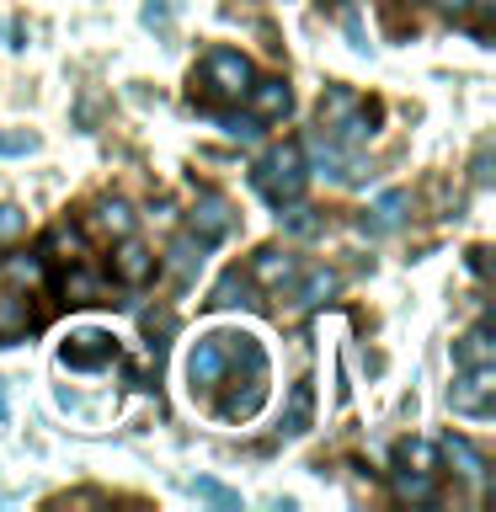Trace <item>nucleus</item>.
I'll list each match as a JSON object with an SVG mask.
<instances>
[{
  "label": "nucleus",
  "instance_id": "obj_18",
  "mask_svg": "<svg viewBox=\"0 0 496 512\" xmlns=\"http://www.w3.org/2000/svg\"><path fill=\"white\" fill-rule=\"evenodd\" d=\"M310 416H315V390H310V379H299L294 395H288V411H283V432H304Z\"/></svg>",
  "mask_w": 496,
  "mask_h": 512
},
{
  "label": "nucleus",
  "instance_id": "obj_3",
  "mask_svg": "<svg viewBox=\"0 0 496 512\" xmlns=\"http://www.w3.org/2000/svg\"><path fill=\"white\" fill-rule=\"evenodd\" d=\"M491 400H496V363L464 368V374L454 379V390H448V406L464 411V416H486Z\"/></svg>",
  "mask_w": 496,
  "mask_h": 512
},
{
  "label": "nucleus",
  "instance_id": "obj_33",
  "mask_svg": "<svg viewBox=\"0 0 496 512\" xmlns=\"http://www.w3.org/2000/svg\"><path fill=\"white\" fill-rule=\"evenodd\" d=\"M438 6H443V11H454V16H464V11H470V0H438Z\"/></svg>",
  "mask_w": 496,
  "mask_h": 512
},
{
  "label": "nucleus",
  "instance_id": "obj_27",
  "mask_svg": "<svg viewBox=\"0 0 496 512\" xmlns=\"http://www.w3.org/2000/svg\"><path fill=\"white\" fill-rule=\"evenodd\" d=\"M192 496H203V502H214V507H240V491L219 486V480H192Z\"/></svg>",
  "mask_w": 496,
  "mask_h": 512
},
{
  "label": "nucleus",
  "instance_id": "obj_30",
  "mask_svg": "<svg viewBox=\"0 0 496 512\" xmlns=\"http://www.w3.org/2000/svg\"><path fill=\"white\" fill-rule=\"evenodd\" d=\"M176 6H182V0H150V6H144V22H150V27H166V16H171Z\"/></svg>",
  "mask_w": 496,
  "mask_h": 512
},
{
  "label": "nucleus",
  "instance_id": "obj_4",
  "mask_svg": "<svg viewBox=\"0 0 496 512\" xmlns=\"http://www.w3.org/2000/svg\"><path fill=\"white\" fill-rule=\"evenodd\" d=\"M112 358H118L112 331H75L70 342L59 347V363H64V368H107Z\"/></svg>",
  "mask_w": 496,
  "mask_h": 512
},
{
  "label": "nucleus",
  "instance_id": "obj_10",
  "mask_svg": "<svg viewBox=\"0 0 496 512\" xmlns=\"http://www.w3.org/2000/svg\"><path fill=\"white\" fill-rule=\"evenodd\" d=\"M438 454H443V464H454V475H464V480H486V454H480L470 438H459V432H448V438L438 443Z\"/></svg>",
  "mask_w": 496,
  "mask_h": 512
},
{
  "label": "nucleus",
  "instance_id": "obj_14",
  "mask_svg": "<svg viewBox=\"0 0 496 512\" xmlns=\"http://www.w3.org/2000/svg\"><path fill=\"white\" fill-rule=\"evenodd\" d=\"M395 464H406V470H422V475H438L443 454H438V443H427V438H406V443L395 448Z\"/></svg>",
  "mask_w": 496,
  "mask_h": 512
},
{
  "label": "nucleus",
  "instance_id": "obj_2",
  "mask_svg": "<svg viewBox=\"0 0 496 512\" xmlns=\"http://www.w3.org/2000/svg\"><path fill=\"white\" fill-rule=\"evenodd\" d=\"M304 182H310V166H304V144H278L262 166H256V187H262L267 203H294Z\"/></svg>",
  "mask_w": 496,
  "mask_h": 512
},
{
  "label": "nucleus",
  "instance_id": "obj_20",
  "mask_svg": "<svg viewBox=\"0 0 496 512\" xmlns=\"http://www.w3.org/2000/svg\"><path fill=\"white\" fill-rule=\"evenodd\" d=\"M48 256H54V262H86V240H80V230H70V224H59L54 235H48Z\"/></svg>",
  "mask_w": 496,
  "mask_h": 512
},
{
  "label": "nucleus",
  "instance_id": "obj_29",
  "mask_svg": "<svg viewBox=\"0 0 496 512\" xmlns=\"http://www.w3.org/2000/svg\"><path fill=\"white\" fill-rule=\"evenodd\" d=\"M32 150H38L32 134H0V155H32Z\"/></svg>",
  "mask_w": 496,
  "mask_h": 512
},
{
  "label": "nucleus",
  "instance_id": "obj_15",
  "mask_svg": "<svg viewBox=\"0 0 496 512\" xmlns=\"http://www.w3.org/2000/svg\"><path fill=\"white\" fill-rule=\"evenodd\" d=\"M352 112H358V96H352L347 86H331L326 96H320V128H326V134H331V128H342Z\"/></svg>",
  "mask_w": 496,
  "mask_h": 512
},
{
  "label": "nucleus",
  "instance_id": "obj_21",
  "mask_svg": "<svg viewBox=\"0 0 496 512\" xmlns=\"http://www.w3.org/2000/svg\"><path fill=\"white\" fill-rule=\"evenodd\" d=\"M310 155H315V176H331V182H342V176H347V155L336 150V144H331L326 134H320V139L310 144Z\"/></svg>",
  "mask_w": 496,
  "mask_h": 512
},
{
  "label": "nucleus",
  "instance_id": "obj_28",
  "mask_svg": "<svg viewBox=\"0 0 496 512\" xmlns=\"http://www.w3.org/2000/svg\"><path fill=\"white\" fill-rule=\"evenodd\" d=\"M22 230H27V214H22V208H11V203H6V208H0V246H11V240L22 235Z\"/></svg>",
  "mask_w": 496,
  "mask_h": 512
},
{
  "label": "nucleus",
  "instance_id": "obj_23",
  "mask_svg": "<svg viewBox=\"0 0 496 512\" xmlns=\"http://www.w3.org/2000/svg\"><path fill=\"white\" fill-rule=\"evenodd\" d=\"M203 251H208V246H203L198 235H182V240H176V251H171V267H176V278H182V283L192 278V267H203Z\"/></svg>",
  "mask_w": 496,
  "mask_h": 512
},
{
  "label": "nucleus",
  "instance_id": "obj_8",
  "mask_svg": "<svg viewBox=\"0 0 496 512\" xmlns=\"http://www.w3.org/2000/svg\"><path fill=\"white\" fill-rule=\"evenodd\" d=\"M230 203L219 198V192H203L198 198V208H192V235L203 240V246H214V240H224L230 235Z\"/></svg>",
  "mask_w": 496,
  "mask_h": 512
},
{
  "label": "nucleus",
  "instance_id": "obj_31",
  "mask_svg": "<svg viewBox=\"0 0 496 512\" xmlns=\"http://www.w3.org/2000/svg\"><path fill=\"white\" fill-rule=\"evenodd\" d=\"M219 128H224L230 139H256V118H224Z\"/></svg>",
  "mask_w": 496,
  "mask_h": 512
},
{
  "label": "nucleus",
  "instance_id": "obj_22",
  "mask_svg": "<svg viewBox=\"0 0 496 512\" xmlns=\"http://www.w3.org/2000/svg\"><path fill=\"white\" fill-rule=\"evenodd\" d=\"M59 294L70 299V304H96V278L80 262H70V272H64V283H59Z\"/></svg>",
  "mask_w": 496,
  "mask_h": 512
},
{
  "label": "nucleus",
  "instance_id": "obj_11",
  "mask_svg": "<svg viewBox=\"0 0 496 512\" xmlns=\"http://www.w3.org/2000/svg\"><path fill=\"white\" fill-rule=\"evenodd\" d=\"M406 208H411V198H406V192H400V187H390V192H384V198H379L374 208H368L363 230H374V235H384V230H395V224L406 219Z\"/></svg>",
  "mask_w": 496,
  "mask_h": 512
},
{
  "label": "nucleus",
  "instance_id": "obj_19",
  "mask_svg": "<svg viewBox=\"0 0 496 512\" xmlns=\"http://www.w3.org/2000/svg\"><path fill=\"white\" fill-rule=\"evenodd\" d=\"M96 230H102V235H112V240H118V235H134V214H128V203H118V198H107V203H96Z\"/></svg>",
  "mask_w": 496,
  "mask_h": 512
},
{
  "label": "nucleus",
  "instance_id": "obj_32",
  "mask_svg": "<svg viewBox=\"0 0 496 512\" xmlns=\"http://www.w3.org/2000/svg\"><path fill=\"white\" fill-rule=\"evenodd\" d=\"M475 182H491V150L475 155Z\"/></svg>",
  "mask_w": 496,
  "mask_h": 512
},
{
  "label": "nucleus",
  "instance_id": "obj_7",
  "mask_svg": "<svg viewBox=\"0 0 496 512\" xmlns=\"http://www.w3.org/2000/svg\"><path fill=\"white\" fill-rule=\"evenodd\" d=\"M246 107H251V118H256V123H278V118H288V107H294V91H288V80H283V75L251 80Z\"/></svg>",
  "mask_w": 496,
  "mask_h": 512
},
{
  "label": "nucleus",
  "instance_id": "obj_17",
  "mask_svg": "<svg viewBox=\"0 0 496 512\" xmlns=\"http://www.w3.org/2000/svg\"><path fill=\"white\" fill-rule=\"evenodd\" d=\"M22 331H32V310H27V299L0 294V342H16Z\"/></svg>",
  "mask_w": 496,
  "mask_h": 512
},
{
  "label": "nucleus",
  "instance_id": "obj_13",
  "mask_svg": "<svg viewBox=\"0 0 496 512\" xmlns=\"http://www.w3.org/2000/svg\"><path fill=\"white\" fill-rule=\"evenodd\" d=\"M336 288H342V278H336L331 267H315V272H304V283H299V304L304 310H320L326 299H336Z\"/></svg>",
  "mask_w": 496,
  "mask_h": 512
},
{
  "label": "nucleus",
  "instance_id": "obj_6",
  "mask_svg": "<svg viewBox=\"0 0 496 512\" xmlns=\"http://www.w3.org/2000/svg\"><path fill=\"white\" fill-rule=\"evenodd\" d=\"M224 374H230V358H224V336H203V342L192 347V358H187L192 390H214V384H224Z\"/></svg>",
  "mask_w": 496,
  "mask_h": 512
},
{
  "label": "nucleus",
  "instance_id": "obj_34",
  "mask_svg": "<svg viewBox=\"0 0 496 512\" xmlns=\"http://www.w3.org/2000/svg\"><path fill=\"white\" fill-rule=\"evenodd\" d=\"M0 422H6V390H0Z\"/></svg>",
  "mask_w": 496,
  "mask_h": 512
},
{
  "label": "nucleus",
  "instance_id": "obj_1",
  "mask_svg": "<svg viewBox=\"0 0 496 512\" xmlns=\"http://www.w3.org/2000/svg\"><path fill=\"white\" fill-rule=\"evenodd\" d=\"M251 59L246 54H235V48H214V54L203 59V70L192 75V91L203 96V102H246V91H251Z\"/></svg>",
  "mask_w": 496,
  "mask_h": 512
},
{
  "label": "nucleus",
  "instance_id": "obj_5",
  "mask_svg": "<svg viewBox=\"0 0 496 512\" xmlns=\"http://www.w3.org/2000/svg\"><path fill=\"white\" fill-rule=\"evenodd\" d=\"M112 278L128 283V288L150 283L155 278V251L144 246V240H134V235H118V246H112Z\"/></svg>",
  "mask_w": 496,
  "mask_h": 512
},
{
  "label": "nucleus",
  "instance_id": "obj_12",
  "mask_svg": "<svg viewBox=\"0 0 496 512\" xmlns=\"http://www.w3.org/2000/svg\"><path fill=\"white\" fill-rule=\"evenodd\" d=\"M454 358H459V368H475V363H496V342H491V326H475V331H464L459 342H454Z\"/></svg>",
  "mask_w": 496,
  "mask_h": 512
},
{
  "label": "nucleus",
  "instance_id": "obj_24",
  "mask_svg": "<svg viewBox=\"0 0 496 512\" xmlns=\"http://www.w3.org/2000/svg\"><path fill=\"white\" fill-rule=\"evenodd\" d=\"M214 304H251V278H246V272H224V278H219V288H214Z\"/></svg>",
  "mask_w": 496,
  "mask_h": 512
},
{
  "label": "nucleus",
  "instance_id": "obj_26",
  "mask_svg": "<svg viewBox=\"0 0 496 512\" xmlns=\"http://www.w3.org/2000/svg\"><path fill=\"white\" fill-rule=\"evenodd\" d=\"M283 224H288V230H294V235H315V230H320L315 208H304L299 198H294V203H283Z\"/></svg>",
  "mask_w": 496,
  "mask_h": 512
},
{
  "label": "nucleus",
  "instance_id": "obj_25",
  "mask_svg": "<svg viewBox=\"0 0 496 512\" xmlns=\"http://www.w3.org/2000/svg\"><path fill=\"white\" fill-rule=\"evenodd\" d=\"M6 278L38 288L43 283V256H6Z\"/></svg>",
  "mask_w": 496,
  "mask_h": 512
},
{
  "label": "nucleus",
  "instance_id": "obj_9",
  "mask_svg": "<svg viewBox=\"0 0 496 512\" xmlns=\"http://www.w3.org/2000/svg\"><path fill=\"white\" fill-rule=\"evenodd\" d=\"M294 272H299L294 256L278 251V246H267V251H256V256H251V272H246V278H251L256 288H283L288 278H294Z\"/></svg>",
  "mask_w": 496,
  "mask_h": 512
},
{
  "label": "nucleus",
  "instance_id": "obj_16",
  "mask_svg": "<svg viewBox=\"0 0 496 512\" xmlns=\"http://www.w3.org/2000/svg\"><path fill=\"white\" fill-rule=\"evenodd\" d=\"M390 486H395L400 502H432V496H438V486H432V475H422V470H406V464H400V470L390 475Z\"/></svg>",
  "mask_w": 496,
  "mask_h": 512
}]
</instances>
